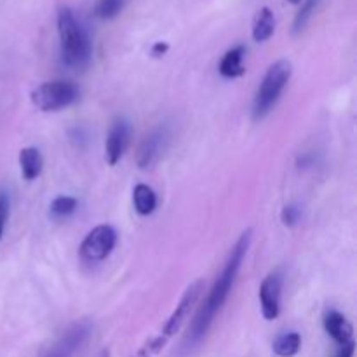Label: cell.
Masks as SVG:
<instances>
[{"label": "cell", "instance_id": "obj_13", "mask_svg": "<svg viewBox=\"0 0 357 357\" xmlns=\"http://www.w3.org/2000/svg\"><path fill=\"white\" fill-rule=\"evenodd\" d=\"M20 166H21V174H23V178L26 181H33L35 178L40 176L42 166H44L40 150L35 149V146H26V149H21Z\"/></svg>", "mask_w": 357, "mask_h": 357}, {"label": "cell", "instance_id": "obj_5", "mask_svg": "<svg viewBox=\"0 0 357 357\" xmlns=\"http://www.w3.org/2000/svg\"><path fill=\"white\" fill-rule=\"evenodd\" d=\"M79 98V87L68 80L44 82L31 91V103L40 112H58L70 107Z\"/></svg>", "mask_w": 357, "mask_h": 357}, {"label": "cell", "instance_id": "obj_16", "mask_svg": "<svg viewBox=\"0 0 357 357\" xmlns=\"http://www.w3.org/2000/svg\"><path fill=\"white\" fill-rule=\"evenodd\" d=\"M302 347V337L296 331L279 335L272 344V351L278 357H295Z\"/></svg>", "mask_w": 357, "mask_h": 357}, {"label": "cell", "instance_id": "obj_20", "mask_svg": "<svg viewBox=\"0 0 357 357\" xmlns=\"http://www.w3.org/2000/svg\"><path fill=\"white\" fill-rule=\"evenodd\" d=\"M302 218V208L298 204H288L281 213V220L286 227H295Z\"/></svg>", "mask_w": 357, "mask_h": 357}, {"label": "cell", "instance_id": "obj_1", "mask_svg": "<svg viewBox=\"0 0 357 357\" xmlns=\"http://www.w3.org/2000/svg\"><path fill=\"white\" fill-rule=\"evenodd\" d=\"M250 244H251V230H246V232L239 237L236 246L232 248V251H230L229 255V260H227L222 274H220L218 279H216L215 286H213L211 291H209L204 305L201 307V310L197 312L195 319L192 321L190 331H188V337H187V342L190 345L197 344V342H201L202 338L208 335L216 314L223 309L225 302L229 300L230 291H232L234 288V282H236L237 274H239L241 271V265H243L244 257H246L248 250H250Z\"/></svg>", "mask_w": 357, "mask_h": 357}, {"label": "cell", "instance_id": "obj_3", "mask_svg": "<svg viewBox=\"0 0 357 357\" xmlns=\"http://www.w3.org/2000/svg\"><path fill=\"white\" fill-rule=\"evenodd\" d=\"M202 289H204V281H202V279H197V281L192 282V284L187 288V291L183 293V296H181L176 309H174L173 314L169 316V319L164 323L160 333L155 335L153 338H150V340H146L132 357H155L159 354V352L166 347L169 338L174 337V335L181 330L185 321H187L188 316H190L194 305L197 303Z\"/></svg>", "mask_w": 357, "mask_h": 357}, {"label": "cell", "instance_id": "obj_24", "mask_svg": "<svg viewBox=\"0 0 357 357\" xmlns=\"http://www.w3.org/2000/svg\"><path fill=\"white\" fill-rule=\"evenodd\" d=\"M288 2H289V3H302L303 0H288Z\"/></svg>", "mask_w": 357, "mask_h": 357}, {"label": "cell", "instance_id": "obj_12", "mask_svg": "<svg viewBox=\"0 0 357 357\" xmlns=\"http://www.w3.org/2000/svg\"><path fill=\"white\" fill-rule=\"evenodd\" d=\"M244 56H246V47L244 45H234L232 49L223 54L222 61L218 65L220 75L225 79H237L246 73L244 68Z\"/></svg>", "mask_w": 357, "mask_h": 357}, {"label": "cell", "instance_id": "obj_22", "mask_svg": "<svg viewBox=\"0 0 357 357\" xmlns=\"http://www.w3.org/2000/svg\"><path fill=\"white\" fill-rule=\"evenodd\" d=\"M354 352H356V342L351 340L344 345H338V351L337 354H335V357H354Z\"/></svg>", "mask_w": 357, "mask_h": 357}, {"label": "cell", "instance_id": "obj_17", "mask_svg": "<svg viewBox=\"0 0 357 357\" xmlns=\"http://www.w3.org/2000/svg\"><path fill=\"white\" fill-rule=\"evenodd\" d=\"M79 208V201L75 197H70V195H59L54 201L51 202V216L56 220L68 218L70 215L77 211Z\"/></svg>", "mask_w": 357, "mask_h": 357}, {"label": "cell", "instance_id": "obj_2", "mask_svg": "<svg viewBox=\"0 0 357 357\" xmlns=\"http://www.w3.org/2000/svg\"><path fill=\"white\" fill-rule=\"evenodd\" d=\"M58 33L63 65L70 68H84L89 65L93 52L91 38L70 7L58 10Z\"/></svg>", "mask_w": 357, "mask_h": 357}, {"label": "cell", "instance_id": "obj_21", "mask_svg": "<svg viewBox=\"0 0 357 357\" xmlns=\"http://www.w3.org/2000/svg\"><path fill=\"white\" fill-rule=\"evenodd\" d=\"M9 195H7V192L0 190V239H2L3 229H6L7 218H9Z\"/></svg>", "mask_w": 357, "mask_h": 357}, {"label": "cell", "instance_id": "obj_10", "mask_svg": "<svg viewBox=\"0 0 357 357\" xmlns=\"http://www.w3.org/2000/svg\"><path fill=\"white\" fill-rule=\"evenodd\" d=\"M129 136H131V128L124 119H117L110 126L107 143H105V157H107V162L110 166H115L122 159L129 145Z\"/></svg>", "mask_w": 357, "mask_h": 357}, {"label": "cell", "instance_id": "obj_23", "mask_svg": "<svg viewBox=\"0 0 357 357\" xmlns=\"http://www.w3.org/2000/svg\"><path fill=\"white\" fill-rule=\"evenodd\" d=\"M167 51H169V44H166V42H155V44L152 45V49H150V54H152L153 58H162Z\"/></svg>", "mask_w": 357, "mask_h": 357}, {"label": "cell", "instance_id": "obj_6", "mask_svg": "<svg viewBox=\"0 0 357 357\" xmlns=\"http://www.w3.org/2000/svg\"><path fill=\"white\" fill-rule=\"evenodd\" d=\"M117 244V232L110 225H98L80 244V257L89 264L103 261Z\"/></svg>", "mask_w": 357, "mask_h": 357}, {"label": "cell", "instance_id": "obj_7", "mask_svg": "<svg viewBox=\"0 0 357 357\" xmlns=\"http://www.w3.org/2000/svg\"><path fill=\"white\" fill-rule=\"evenodd\" d=\"M93 333V324L89 321H79L70 326L40 357H75L77 352L86 345Z\"/></svg>", "mask_w": 357, "mask_h": 357}, {"label": "cell", "instance_id": "obj_14", "mask_svg": "<svg viewBox=\"0 0 357 357\" xmlns=\"http://www.w3.org/2000/svg\"><path fill=\"white\" fill-rule=\"evenodd\" d=\"M275 16L268 7H261L253 20V38L257 42H267L274 35Z\"/></svg>", "mask_w": 357, "mask_h": 357}, {"label": "cell", "instance_id": "obj_9", "mask_svg": "<svg viewBox=\"0 0 357 357\" xmlns=\"http://www.w3.org/2000/svg\"><path fill=\"white\" fill-rule=\"evenodd\" d=\"M281 289L282 274L281 271H274L264 279L260 286V305L261 314L267 321L278 319L281 312Z\"/></svg>", "mask_w": 357, "mask_h": 357}, {"label": "cell", "instance_id": "obj_19", "mask_svg": "<svg viewBox=\"0 0 357 357\" xmlns=\"http://www.w3.org/2000/svg\"><path fill=\"white\" fill-rule=\"evenodd\" d=\"M317 6H319V0H303L302 7L296 13L295 21H293V33H300L303 31V28L307 26V23L310 21L312 14L316 13Z\"/></svg>", "mask_w": 357, "mask_h": 357}, {"label": "cell", "instance_id": "obj_8", "mask_svg": "<svg viewBox=\"0 0 357 357\" xmlns=\"http://www.w3.org/2000/svg\"><path fill=\"white\" fill-rule=\"evenodd\" d=\"M167 142H169V129L166 126L155 128L150 135H146L143 138V142L139 143L138 153H136V162H138V166L142 169L152 167L160 159L164 150H166Z\"/></svg>", "mask_w": 357, "mask_h": 357}, {"label": "cell", "instance_id": "obj_18", "mask_svg": "<svg viewBox=\"0 0 357 357\" xmlns=\"http://www.w3.org/2000/svg\"><path fill=\"white\" fill-rule=\"evenodd\" d=\"M126 2L128 0H98L96 7H94V16L103 21L114 20L122 13Z\"/></svg>", "mask_w": 357, "mask_h": 357}, {"label": "cell", "instance_id": "obj_15", "mask_svg": "<svg viewBox=\"0 0 357 357\" xmlns=\"http://www.w3.org/2000/svg\"><path fill=\"white\" fill-rule=\"evenodd\" d=\"M132 202L138 215L149 216L155 211L157 208V195L152 187L145 183H138L132 190Z\"/></svg>", "mask_w": 357, "mask_h": 357}, {"label": "cell", "instance_id": "obj_11", "mask_svg": "<svg viewBox=\"0 0 357 357\" xmlns=\"http://www.w3.org/2000/svg\"><path fill=\"white\" fill-rule=\"evenodd\" d=\"M324 330L338 345H344L347 342L354 340V330H352L351 323L338 310H330L324 316Z\"/></svg>", "mask_w": 357, "mask_h": 357}, {"label": "cell", "instance_id": "obj_4", "mask_svg": "<svg viewBox=\"0 0 357 357\" xmlns=\"http://www.w3.org/2000/svg\"><path fill=\"white\" fill-rule=\"evenodd\" d=\"M293 66L288 59H279L265 73L264 80H261L260 87L257 91V96L253 101V117L257 121L264 119L265 115L271 114L272 108L281 98L282 91L288 86L289 79H291Z\"/></svg>", "mask_w": 357, "mask_h": 357}]
</instances>
